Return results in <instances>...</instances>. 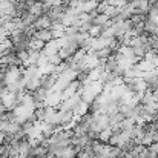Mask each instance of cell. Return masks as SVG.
I'll return each mask as SVG.
<instances>
[{"label":"cell","mask_w":158,"mask_h":158,"mask_svg":"<svg viewBox=\"0 0 158 158\" xmlns=\"http://www.w3.org/2000/svg\"><path fill=\"white\" fill-rule=\"evenodd\" d=\"M32 37L37 39V40H40V42H43L45 45L49 43V42H52V40H55L52 29H39V31H34V35Z\"/></svg>","instance_id":"6da1fadb"}]
</instances>
